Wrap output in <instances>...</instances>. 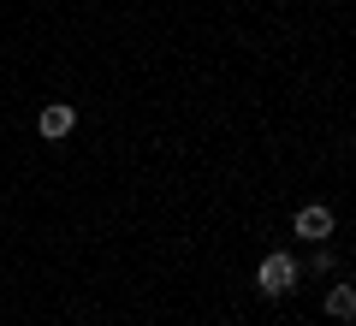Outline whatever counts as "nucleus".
I'll list each match as a JSON object with an SVG mask.
<instances>
[{"instance_id": "nucleus-1", "label": "nucleus", "mask_w": 356, "mask_h": 326, "mask_svg": "<svg viewBox=\"0 0 356 326\" xmlns=\"http://www.w3.org/2000/svg\"><path fill=\"white\" fill-rule=\"evenodd\" d=\"M291 285H297V261L285 250H273L261 267H255V291H261V297H285Z\"/></svg>"}, {"instance_id": "nucleus-3", "label": "nucleus", "mask_w": 356, "mask_h": 326, "mask_svg": "<svg viewBox=\"0 0 356 326\" xmlns=\"http://www.w3.org/2000/svg\"><path fill=\"white\" fill-rule=\"evenodd\" d=\"M297 238H309V243H321V238H332V208H303L297 213Z\"/></svg>"}, {"instance_id": "nucleus-2", "label": "nucleus", "mask_w": 356, "mask_h": 326, "mask_svg": "<svg viewBox=\"0 0 356 326\" xmlns=\"http://www.w3.org/2000/svg\"><path fill=\"white\" fill-rule=\"evenodd\" d=\"M72 125H77V113H72V107H65V101H54V107H42V113H36V131H42V137H48V142L72 137Z\"/></svg>"}, {"instance_id": "nucleus-4", "label": "nucleus", "mask_w": 356, "mask_h": 326, "mask_svg": "<svg viewBox=\"0 0 356 326\" xmlns=\"http://www.w3.org/2000/svg\"><path fill=\"white\" fill-rule=\"evenodd\" d=\"M327 314H332V320H350V314H356V291L350 285H332L327 291Z\"/></svg>"}]
</instances>
